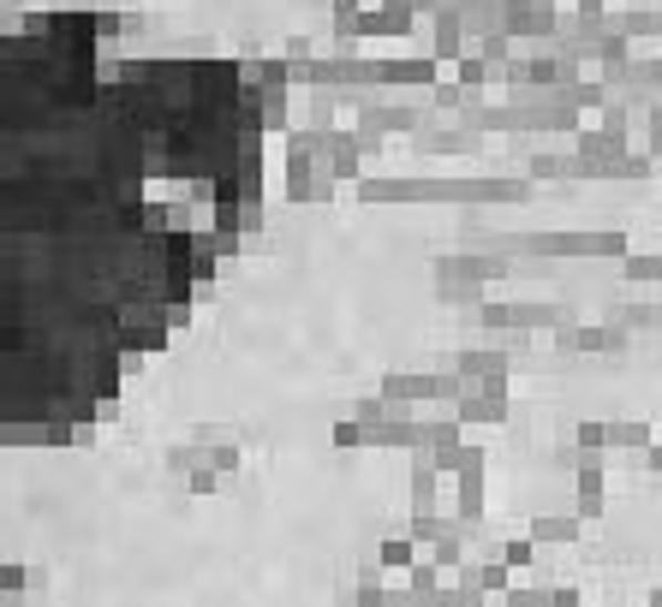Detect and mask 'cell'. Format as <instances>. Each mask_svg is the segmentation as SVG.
I'll list each match as a JSON object with an SVG mask.
<instances>
[{
	"instance_id": "obj_1",
	"label": "cell",
	"mask_w": 662,
	"mask_h": 607,
	"mask_svg": "<svg viewBox=\"0 0 662 607\" xmlns=\"http://www.w3.org/2000/svg\"><path fill=\"white\" fill-rule=\"evenodd\" d=\"M365 203H441V197H460V203H519L526 185L513 179H483V185H413V179H365L358 185Z\"/></svg>"
},
{
	"instance_id": "obj_2",
	"label": "cell",
	"mask_w": 662,
	"mask_h": 607,
	"mask_svg": "<svg viewBox=\"0 0 662 607\" xmlns=\"http://www.w3.org/2000/svg\"><path fill=\"white\" fill-rule=\"evenodd\" d=\"M513 263L508 257H478V250H454L436 263V292L448 304H483L490 280H508Z\"/></svg>"
},
{
	"instance_id": "obj_3",
	"label": "cell",
	"mask_w": 662,
	"mask_h": 607,
	"mask_svg": "<svg viewBox=\"0 0 662 607\" xmlns=\"http://www.w3.org/2000/svg\"><path fill=\"white\" fill-rule=\"evenodd\" d=\"M478 322L501 328V333H526V328H567V322H573V310H567V304H501V298H483Z\"/></svg>"
},
{
	"instance_id": "obj_4",
	"label": "cell",
	"mask_w": 662,
	"mask_h": 607,
	"mask_svg": "<svg viewBox=\"0 0 662 607\" xmlns=\"http://www.w3.org/2000/svg\"><path fill=\"white\" fill-rule=\"evenodd\" d=\"M483 476H490V453L483 446H466V465L454 471V518L466 524V531H478L483 524Z\"/></svg>"
},
{
	"instance_id": "obj_5",
	"label": "cell",
	"mask_w": 662,
	"mask_h": 607,
	"mask_svg": "<svg viewBox=\"0 0 662 607\" xmlns=\"http://www.w3.org/2000/svg\"><path fill=\"white\" fill-rule=\"evenodd\" d=\"M508 418V381H471V388L454 399V423H501Z\"/></svg>"
},
{
	"instance_id": "obj_6",
	"label": "cell",
	"mask_w": 662,
	"mask_h": 607,
	"mask_svg": "<svg viewBox=\"0 0 662 607\" xmlns=\"http://www.w3.org/2000/svg\"><path fill=\"white\" fill-rule=\"evenodd\" d=\"M448 370L460 375L466 388H471V381H508V370H513V340H508V346H478V351H460V358H454Z\"/></svg>"
},
{
	"instance_id": "obj_7",
	"label": "cell",
	"mask_w": 662,
	"mask_h": 607,
	"mask_svg": "<svg viewBox=\"0 0 662 607\" xmlns=\"http://www.w3.org/2000/svg\"><path fill=\"white\" fill-rule=\"evenodd\" d=\"M42 572H30V566H0V607H24V601H37L42 596Z\"/></svg>"
},
{
	"instance_id": "obj_8",
	"label": "cell",
	"mask_w": 662,
	"mask_h": 607,
	"mask_svg": "<svg viewBox=\"0 0 662 607\" xmlns=\"http://www.w3.org/2000/svg\"><path fill=\"white\" fill-rule=\"evenodd\" d=\"M603 513V465H597V453H585V465H579V524Z\"/></svg>"
},
{
	"instance_id": "obj_9",
	"label": "cell",
	"mask_w": 662,
	"mask_h": 607,
	"mask_svg": "<svg viewBox=\"0 0 662 607\" xmlns=\"http://www.w3.org/2000/svg\"><path fill=\"white\" fill-rule=\"evenodd\" d=\"M436 488H441V471L418 453V465H413V513H436Z\"/></svg>"
},
{
	"instance_id": "obj_10",
	"label": "cell",
	"mask_w": 662,
	"mask_h": 607,
	"mask_svg": "<svg viewBox=\"0 0 662 607\" xmlns=\"http://www.w3.org/2000/svg\"><path fill=\"white\" fill-rule=\"evenodd\" d=\"M376 566H383V572H400V578H406V572L418 566V548H413L406 536H388L383 548H376Z\"/></svg>"
},
{
	"instance_id": "obj_11",
	"label": "cell",
	"mask_w": 662,
	"mask_h": 607,
	"mask_svg": "<svg viewBox=\"0 0 662 607\" xmlns=\"http://www.w3.org/2000/svg\"><path fill=\"white\" fill-rule=\"evenodd\" d=\"M579 531H585L579 518H538L531 524V542H538V548H561V542H573Z\"/></svg>"
},
{
	"instance_id": "obj_12",
	"label": "cell",
	"mask_w": 662,
	"mask_h": 607,
	"mask_svg": "<svg viewBox=\"0 0 662 607\" xmlns=\"http://www.w3.org/2000/svg\"><path fill=\"white\" fill-rule=\"evenodd\" d=\"M496 607H556V589L549 584H508Z\"/></svg>"
},
{
	"instance_id": "obj_13",
	"label": "cell",
	"mask_w": 662,
	"mask_h": 607,
	"mask_svg": "<svg viewBox=\"0 0 662 607\" xmlns=\"http://www.w3.org/2000/svg\"><path fill=\"white\" fill-rule=\"evenodd\" d=\"M496 560L508 566V572H526L531 560H538V542H531V536H513V542H501V548H496Z\"/></svg>"
},
{
	"instance_id": "obj_14",
	"label": "cell",
	"mask_w": 662,
	"mask_h": 607,
	"mask_svg": "<svg viewBox=\"0 0 662 607\" xmlns=\"http://www.w3.org/2000/svg\"><path fill=\"white\" fill-rule=\"evenodd\" d=\"M651 441V429L644 423H614V429H603V446H644Z\"/></svg>"
},
{
	"instance_id": "obj_15",
	"label": "cell",
	"mask_w": 662,
	"mask_h": 607,
	"mask_svg": "<svg viewBox=\"0 0 662 607\" xmlns=\"http://www.w3.org/2000/svg\"><path fill=\"white\" fill-rule=\"evenodd\" d=\"M328 173H335V179H353V173H358V143H335V155H328Z\"/></svg>"
},
{
	"instance_id": "obj_16",
	"label": "cell",
	"mask_w": 662,
	"mask_h": 607,
	"mask_svg": "<svg viewBox=\"0 0 662 607\" xmlns=\"http://www.w3.org/2000/svg\"><path fill=\"white\" fill-rule=\"evenodd\" d=\"M335 446H365V429H358L353 418H340L335 423Z\"/></svg>"
},
{
	"instance_id": "obj_17",
	"label": "cell",
	"mask_w": 662,
	"mask_h": 607,
	"mask_svg": "<svg viewBox=\"0 0 662 607\" xmlns=\"http://www.w3.org/2000/svg\"><path fill=\"white\" fill-rule=\"evenodd\" d=\"M579 446H585V453H603V423H585V429H579Z\"/></svg>"
},
{
	"instance_id": "obj_18",
	"label": "cell",
	"mask_w": 662,
	"mask_h": 607,
	"mask_svg": "<svg viewBox=\"0 0 662 607\" xmlns=\"http://www.w3.org/2000/svg\"><path fill=\"white\" fill-rule=\"evenodd\" d=\"M627 275H639V280H656V275H662V263H656V257H639V263H627Z\"/></svg>"
},
{
	"instance_id": "obj_19",
	"label": "cell",
	"mask_w": 662,
	"mask_h": 607,
	"mask_svg": "<svg viewBox=\"0 0 662 607\" xmlns=\"http://www.w3.org/2000/svg\"><path fill=\"white\" fill-rule=\"evenodd\" d=\"M651 465H656V471H662V446H656V453H651Z\"/></svg>"
}]
</instances>
